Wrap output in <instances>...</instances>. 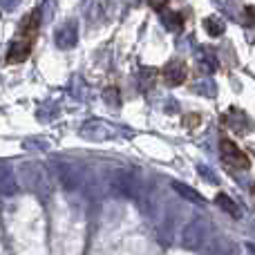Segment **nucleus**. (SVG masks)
Instances as JSON below:
<instances>
[{
    "label": "nucleus",
    "instance_id": "1",
    "mask_svg": "<svg viewBox=\"0 0 255 255\" xmlns=\"http://www.w3.org/2000/svg\"><path fill=\"white\" fill-rule=\"evenodd\" d=\"M38 29H40V9H34L18 25V31L11 40V47L7 52V63H22L29 58L36 38H38Z\"/></svg>",
    "mask_w": 255,
    "mask_h": 255
},
{
    "label": "nucleus",
    "instance_id": "2",
    "mask_svg": "<svg viewBox=\"0 0 255 255\" xmlns=\"http://www.w3.org/2000/svg\"><path fill=\"white\" fill-rule=\"evenodd\" d=\"M220 150H222V161H224L229 168H233V170H249L251 159H249L247 152L240 150L231 139H222L220 141Z\"/></svg>",
    "mask_w": 255,
    "mask_h": 255
},
{
    "label": "nucleus",
    "instance_id": "3",
    "mask_svg": "<svg viewBox=\"0 0 255 255\" xmlns=\"http://www.w3.org/2000/svg\"><path fill=\"white\" fill-rule=\"evenodd\" d=\"M161 76L168 85H181L186 79H188V65L184 61H170L166 67L161 70Z\"/></svg>",
    "mask_w": 255,
    "mask_h": 255
},
{
    "label": "nucleus",
    "instance_id": "4",
    "mask_svg": "<svg viewBox=\"0 0 255 255\" xmlns=\"http://www.w3.org/2000/svg\"><path fill=\"white\" fill-rule=\"evenodd\" d=\"M148 4L154 9V11H161V9L168 4V0H148Z\"/></svg>",
    "mask_w": 255,
    "mask_h": 255
},
{
    "label": "nucleus",
    "instance_id": "5",
    "mask_svg": "<svg viewBox=\"0 0 255 255\" xmlns=\"http://www.w3.org/2000/svg\"><path fill=\"white\" fill-rule=\"evenodd\" d=\"M247 16H249V20H251V25H255V7L247 9Z\"/></svg>",
    "mask_w": 255,
    "mask_h": 255
}]
</instances>
